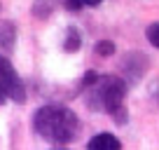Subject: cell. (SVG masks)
Masks as SVG:
<instances>
[{
  "mask_svg": "<svg viewBox=\"0 0 159 150\" xmlns=\"http://www.w3.org/2000/svg\"><path fill=\"white\" fill-rule=\"evenodd\" d=\"M33 129L52 145H68L80 131V120L66 105H42L33 115Z\"/></svg>",
  "mask_w": 159,
  "mask_h": 150,
  "instance_id": "cell-1",
  "label": "cell"
},
{
  "mask_svg": "<svg viewBox=\"0 0 159 150\" xmlns=\"http://www.w3.org/2000/svg\"><path fill=\"white\" fill-rule=\"evenodd\" d=\"M87 89V105L101 113L112 115L117 124H124L129 113L124 108L126 99V80L117 75H98Z\"/></svg>",
  "mask_w": 159,
  "mask_h": 150,
  "instance_id": "cell-2",
  "label": "cell"
},
{
  "mask_svg": "<svg viewBox=\"0 0 159 150\" xmlns=\"http://www.w3.org/2000/svg\"><path fill=\"white\" fill-rule=\"evenodd\" d=\"M7 99L16 101V103H24L26 89H24V82L19 80V75H16L14 66L10 63V59L0 54V105Z\"/></svg>",
  "mask_w": 159,
  "mask_h": 150,
  "instance_id": "cell-3",
  "label": "cell"
},
{
  "mask_svg": "<svg viewBox=\"0 0 159 150\" xmlns=\"http://www.w3.org/2000/svg\"><path fill=\"white\" fill-rule=\"evenodd\" d=\"M122 68H124V73H126V80L138 82L140 77H143V73L148 70V56H143L140 52H131V54L124 56Z\"/></svg>",
  "mask_w": 159,
  "mask_h": 150,
  "instance_id": "cell-4",
  "label": "cell"
},
{
  "mask_svg": "<svg viewBox=\"0 0 159 150\" xmlns=\"http://www.w3.org/2000/svg\"><path fill=\"white\" fill-rule=\"evenodd\" d=\"M87 148L89 150H119L122 143H119L117 136L108 134V131H101V134H96L94 138L87 143Z\"/></svg>",
  "mask_w": 159,
  "mask_h": 150,
  "instance_id": "cell-5",
  "label": "cell"
},
{
  "mask_svg": "<svg viewBox=\"0 0 159 150\" xmlns=\"http://www.w3.org/2000/svg\"><path fill=\"white\" fill-rule=\"evenodd\" d=\"M16 45V26L12 21H0V49L12 52Z\"/></svg>",
  "mask_w": 159,
  "mask_h": 150,
  "instance_id": "cell-6",
  "label": "cell"
},
{
  "mask_svg": "<svg viewBox=\"0 0 159 150\" xmlns=\"http://www.w3.org/2000/svg\"><path fill=\"white\" fill-rule=\"evenodd\" d=\"M56 5H63V0H35L30 12H33V16H38V19H49V16L54 14Z\"/></svg>",
  "mask_w": 159,
  "mask_h": 150,
  "instance_id": "cell-7",
  "label": "cell"
},
{
  "mask_svg": "<svg viewBox=\"0 0 159 150\" xmlns=\"http://www.w3.org/2000/svg\"><path fill=\"white\" fill-rule=\"evenodd\" d=\"M80 47H82V35H80V30L75 28V26H70L68 30H66V38H63V52H77Z\"/></svg>",
  "mask_w": 159,
  "mask_h": 150,
  "instance_id": "cell-8",
  "label": "cell"
},
{
  "mask_svg": "<svg viewBox=\"0 0 159 150\" xmlns=\"http://www.w3.org/2000/svg\"><path fill=\"white\" fill-rule=\"evenodd\" d=\"M103 0H63V7L66 10H73V12H80L82 7H96Z\"/></svg>",
  "mask_w": 159,
  "mask_h": 150,
  "instance_id": "cell-9",
  "label": "cell"
},
{
  "mask_svg": "<svg viewBox=\"0 0 159 150\" xmlns=\"http://www.w3.org/2000/svg\"><path fill=\"white\" fill-rule=\"evenodd\" d=\"M145 35H148V42H150V45L159 49V21L150 24V26H148V30H145Z\"/></svg>",
  "mask_w": 159,
  "mask_h": 150,
  "instance_id": "cell-10",
  "label": "cell"
},
{
  "mask_svg": "<svg viewBox=\"0 0 159 150\" xmlns=\"http://www.w3.org/2000/svg\"><path fill=\"white\" fill-rule=\"evenodd\" d=\"M96 54L98 56H112L115 54V42H110V40L96 42Z\"/></svg>",
  "mask_w": 159,
  "mask_h": 150,
  "instance_id": "cell-11",
  "label": "cell"
}]
</instances>
